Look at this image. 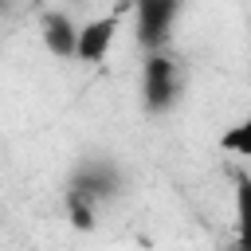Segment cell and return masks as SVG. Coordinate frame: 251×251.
I'll return each mask as SVG.
<instances>
[{
  "instance_id": "obj_5",
  "label": "cell",
  "mask_w": 251,
  "mask_h": 251,
  "mask_svg": "<svg viewBox=\"0 0 251 251\" xmlns=\"http://www.w3.org/2000/svg\"><path fill=\"white\" fill-rule=\"evenodd\" d=\"M231 216H235V251H251V176L247 173L235 176Z\"/></svg>"
},
{
  "instance_id": "obj_2",
  "label": "cell",
  "mask_w": 251,
  "mask_h": 251,
  "mask_svg": "<svg viewBox=\"0 0 251 251\" xmlns=\"http://www.w3.org/2000/svg\"><path fill=\"white\" fill-rule=\"evenodd\" d=\"M180 16V0H133L137 20V43L149 51H161L173 35V24Z\"/></svg>"
},
{
  "instance_id": "obj_1",
  "label": "cell",
  "mask_w": 251,
  "mask_h": 251,
  "mask_svg": "<svg viewBox=\"0 0 251 251\" xmlns=\"http://www.w3.org/2000/svg\"><path fill=\"white\" fill-rule=\"evenodd\" d=\"M129 8H133V0H126L122 8H114V12H106V16H94V20L78 24L75 59H78V63H102V59L110 55V47H114V39H118V31H122V16H126Z\"/></svg>"
},
{
  "instance_id": "obj_3",
  "label": "cell",
  "mask_w": 251,
  "mask_h": 251,
  "mask_svg": "<svg viewBox=\"0 0 251 251\" xmlns=\"http://www.w3.org/2000/svg\"><path fill=\"white\" fill-rule=\"evenodd\" d=\"M176 94H180V71H176V63L169 55L153 51L145 59V71H141V98H145V106L161 114V110H169L176 102Z\"/></svg>"
},
{
  "instance_id": "obj_6",
  "label": "cell",
  "mask_w": 251,
  "mask_h": 251,
  "mask_svg": "<svg viewBox=\"0 0 251 251\" xmlns=\"http://www.w3.org/2000/svg\"><path fill=\"white\" fill-rule=\"evenodd\" d=\"M220 149L231 153V157H251V114H247V118H235V122L220 133Z\"/></svg>"
},
{
  "instance_id": "obj_4",
  "label": "cell",
  "mask_w": 251,
  "mask_h": 251,
  "mask_svg": "<svg viewBox=\"0 0 251 251\" xmlns=\"http://www.w3.org/2000/svg\"><path fill=\"white\" fill-rule=\"evenodd\" d=\"M39 27H43V43H47L51 55H59V59L75 55V47H78V24L67 12H47Z\"/></svg>"
}]
</instances>
